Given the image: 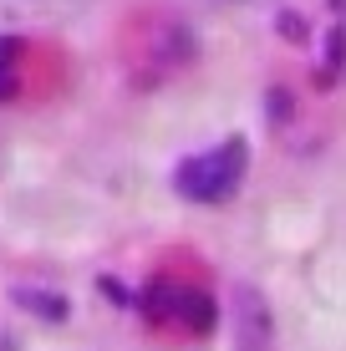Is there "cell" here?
<instances>
[{
	"mask_svg": "<svg viewBox=\"0 0 346 351\" xmlns=\"http://www.w3.org/2000/svg\"><path fill=\"white\" fill-rule=\"evenodd\" d=\"M234 351H275V321L260 290H234Z\"/></svg>",
	"mask_w": 346,
	"mask_h": 351,
	"instance_id": "3",
	"label": "cell"
},
{
	"mask_svg": "<svg viewBox=\"0 0 346 351\" xmlns=\"http://www.w3.org/2000/svg\"><path fill=\"white\" fill-rule=\"evenodd\" d=\"M10 56H16V41H0V97L16 92V62Z\"/></svg>",
	"mask_w": 346,
	"mask_h": 351,
	"instance_id": "5",
	"label": "cell"
},
{
	"mask_svg": "<svg viewBox=\"0 0 346 351\" xmlns=\"http://www.w3.org/2000/svg\"><path fill=\"white\" fill-rule=\"evenodd\" d=\"M245 168H249L245 138H224L219 148L194 153V158L178 163L173 189L184 193V199H194V204H224V199H234V193H240Z\"/></svg>",
	"mask_w": 346,
	"mask_h": 351,
	"instance_id": "1",
	"label": "cell"
},
{
	"mask_svg": "<svg viewBox=\"0 0 346 351\" xmlns=\"http://www.w3.org/2000/svg\"><path fill=\"white\" fill-rule=\"evenodd\" d=\"M148 311L158 321H178L184 331H209L214 326V300L204 290H188V285H158L148 295Z\"/></svg>",
	"mask_w": 346,
	"mask_h": 351,
	"instance_id": "2",
	"label": "cell"
},
{
	"mask_svg": "<svg viewBox=\"0 0 346 351\" xmlns=\"http://www.w3.org/2000/svg\"><path fill=\"white\" fill-rule=\"evenodd\" d=\"M240 5H275V0H240Z\"/></svg>",
	"mask_w": 346,
	"mask_h": 351,
	"instance_id": "6",
	"label": "cell"
},
{
	"mask_svg": "<svg viewBox=\"0 0 346 351\" xmlns=\"http://www.w3.org/2000/svg\"><path fill=\"white\" fill-rule=\"evenodd\" d=\"M92 0H0V16L10 21H46V26H66L82 21Z\"/></svg>",
	"mask_w": 346,
	"mask_h": 351,
	"instance_id": "4",
	"label": "cell"
}]
</instances>
